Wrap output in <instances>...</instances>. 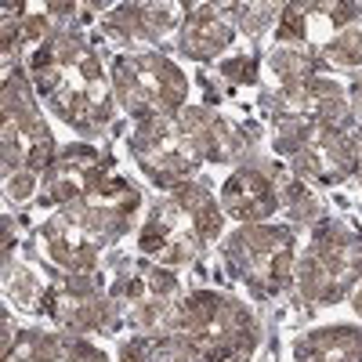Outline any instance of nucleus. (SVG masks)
Returning <instances> with one entry per match:
<instances>
[{"mask_svg": "<svg viewBox=\"0 0 362 362\" xmlns=\"http://www.w3.org/2000/svg\"><path fill=\"white\" fill-rule=\"evenodd\" d=\"M25 69L37 87V98L66 127L95 138L112 124L116 112L112 76L102 66L98 47L80 29L62 25L51 40L29 51Z\"/></svg>", "mask_w": 362, "mask_h": 362, "instance_id": "nucleus-1", "label": "nucleus"}, {"mask_svg": "<svg viewBox=\"0 0 362 362\" xmlns=\"http://www.w3.org/2000/svg\"><path fill=\"white\" fill-rule=\"evenodd\" d=\"M138 206L141 189L127 177H112L105 189L51 210L37 228V243L58 272H98L105 250L131 232Z\"/></svg>", "mask_w": 362, "mask_h": 362, "instance_id": "nucleus-2", "label": "nucleus"}, {"mask_svg": "<svg viewBox=\"0 0 362 362\" xmlns=\"http://www.w3.org/2000/svg\"><path fill=\"white\" fill-rule=\"evenodd\" d=\"M221 225L225 210L214 189L189 177L153 203L138 232V250L145 261H156L163 268H185L196 264L203 250L221 235Z\"/></svg>", "mask_w": 362, "mask_h": 362, "instance_id": "nucleus-3", "label": "nucleus"}, {"mask_svg": "<svg viewBox=\"0 0 362 362\" xmlns=\"http://www.w3.org/2000/svg\"><path fill=\"white\" fill-rule=\"evenodd\" d=\"M174 334L196 362H250L261 348V322L239 297L221 290H192L181 300Z\"/></svg>", "mask_w": 362, "mask_h": 362, "instance_id": "nucleus-4", "label": "nucleus"}, {"mask_svg": "<svg viewBox=\"0 0 362 362\" xmlns=\"http://www.w3.org/2000/svg\"><path fill=\"white\" fill-rule=\"evenodd\" d=\"M362 279V228L344 218H322L312 225L308 247L297 261L293 290L308 308L341 305Z\"/></svg>", "mask_w": 362, "mask_h": 362, "instance_id": "nucleus-5", "label": "nucleus"}, {"mask_svg": "<svg viewBox=\"0 0 362 362\" xmlns=\"http://www.w3.org/2000/svg\"><path fill=\"white\" fill-rule=\"evenodd\" d=\"M272 148L286 170L322 189L355 177L358 167L355 127L322 124V119H272Z\"/></svg>", "mask_w": 362, "mask_h": 362, "instance_id": "nucleus-6", "label": "nucleus"}, {"mask_svg": "<svg viewBox=\"0 0 362 362\" xmlns=\"http://www.w3.org/2000/svg\"><path fill=\"white\" fill-rule=\"evenodd\" d=\"M225 272L254 297H279L293 286L297 232L293 225H239L221 247Z\"/></svg>", "mask_w": 362, "mask_h": 362, "instance_id": "nucleus-7", "label": "nucleus"}, {"mask_svg": "<svg viewBox=\"0 0 362 362\" xmlns=\"http://www.w3.org/2000/svg\"><path fill=\"white\" fill-rule=\"evenodd\" d=\"M112 95L134 124L177 116L189 105V73L163 51H131L112 62Z\"/></svg>", "mask_w": 362, "mask_h": 362, "instance_id": "nucleus-8", "label": "nucleus"}, {"mask_svg": "<svg viewBox=\"0 0 362 362\" xmlns=\"http://www.w3.org/2000/svg\"><path fill=\"white\" fill-rule=\"evenodd\" d=\"M4 131H0V145H4V177L15 174H44L51 160L58 156L54 134L47 127V119L40 112L37 87L22 69L4 73Z\"/></svg>", "mask_w": 362, "mask_h": 362, "instance_id": "nucleus-9", "label": "nucleus"}, {"mask_svg": "<svg viewBox=\"0 0 362 362\" xmlns=\"http://www.w3.org/2000/svg\"><path fill=\"white\" fill-rule=\"evenodd\" d=\"M109 293L119 315H124V326L138 329V334H170L181 312V300H185L177 276L156 261L124 264L109 283Z\"/></svg>", "mask_w": 362, "mask_h": 362, "instance_id": "nucleus-10", "label": "nucleus"}, {"mask_svg": "<svg viewBox=\"0 0 362 362\" xmlns=\"http://www.w3.org/2000/svg\"><path fill=\"white\" fill-rule=\"evenodd\" d=\"M62 334H116L124 326L116 300L109 293V286H102V279L95 272H58L44 283L40 293V308Z\"/></svg>", "mask_w": 362, "mask_h": 362, "instance_id": "nucleus-11", "label": "nucleus"}, {"mask_svg": "<svg viewBox=\"0 0 362 362\" xmlns=\"http://www.w3.org/2000/svg\"><path fill=\"white\" fill-rule=\"evenodd\" d=\"M127 153L138 163V170L163 192L189 181L199 170V163H206L196 138L181 124V116L138 119L127 134Z\"/></svg>", "mask_w": 362, "mask_h": 362, "instance_id": "nucleus-12", "label": "nucleus"}, {"mask_svg": "<svg viewBox=\"0 0 362 362\" xmlns=\"http://www.w3.org/2000/svg\"><path fill=\"white\" fill-rule=\"evenodd\" d=\"M112 160L109 153H102V148L95 145H66L58 148V156L51 160V167L40 174V196L37 203L40 206H66V203H76L90 192L105 189L112 181Z\"/></svg>", "mask_w": 362, "mask_h": 362, "instance_id": "nucleus-13", "label": "nucleus"}, {"mask_svg": "<svg viewBox=\"0 0 362 362\" xmlns=\"http://www.w3.org/2000/svg\"><path fill=\"white\" fill-rule=\"evenodd\" d=\"M221 210L239 225H261L279 210V167L264 160L239 163L221 185Z\"/></svg>", "mask_w": 362, "mask_h": 362, "instance_id": "nucleus-14", "label": "nucleus"}, {"mask_svg": "<svg viewBox=\"0 0 362 362\" xmlns=\"http://www.w3.org/2000/svg\"><path fill=\"white\" fill-rule=\"evenodd\" d=\"M4 362H109L102 348L76 334H44V329H15L4 312Z\"/></svg>", "mask_w": 362, "mask_h": 362, "instance_id": "nucleus-15", "label": "nucleus"}, {"mask_svg": "<svg viewBox=\"0 0 362 362\" xmlns=\"http://www.w3.org/2000/svg\"><path fill=\"white\" fill-rule=\"evenodd\" d=\"M181 4H116L102 18V37L112 44H160L167 33L181 29Z\"/></svg>", "mask_w": 362, "mask_h": 362, "instance_id": "nucleus-16", "label": "nucleus"}, {"mask_svg": "<svg viewBox=\"0 0 362 362\" xmlns=\"http://www.w3.org/2000/svg\"><path fill=\"white\" fill-rule=\"evenodd\" d=\"M235 22L228 4H185V18L177 29V51L192 62H214L235 40Z\"/></svg>", "mask_w": 362, "mask_h": 362, "instance_id": "nucleus-17", "label": "nucleus"}, {"mask_svg": "<svg viewBox=\"0 0 362 362\" xmlns=\"http://www.w3.org/2000/svg\"><path fill=\"white\" fill-rule=\"evenodd\" d=\"M272 119H322V124H341L351 127V105H348V90L334 76H312L297 95L268 105Z\"/></svg>", "mask_w": 362, "mask_h": 362, "instance_id": "nucleus-18", "label": "nucleus"}, {"mask_svg": "<svg viewBox=\"0 0 362 362\" xmlns=\"http://www.w3.org/2000/svg\"><path fill=\"white\" fill-rule=\"evenodd\" d=\"M181 116V124L189 127V134L196 138L199 145V153L206 163H232L247 153V145L250 138L239 131L228 116H221L218 109H210V105H185L177 112Z\"/></svg>", "mask_w": 362, "mask_h": 362, "instance_id": "nucleus-19", "label": "nucleus"}, {"mask_svg": "<svg viewBox=\"0 0 362 362\" xmlns=\"http://www.w3.org/2000/svg\"><path fill=\"white\" fill-rule=\"evenodd\" d=\"M319 62L308 47H290V44H276L264 58V69H261V80H264V105H276L290 95H297L312 76H319Z\"/></svg>", "mask_w": 362, "mask_h": 362, "instance_id": "nucleus-20", "label": "nucleus"}, {"mask_svg": "<svg viewBox=\"0 0 362 362\" xmlns=\"http://www.w3.org/2000/svg\"><path fill=\"white\" fill-rule=\"evenodd\" d=\"M290 362H362V326L355 322L315 326L293 341Z\"/></svg>", "mask_w": 362, "mask_h": 362, "instance_id": "nucleus-21", "label": "nucleus"}, {"mask_svg": "<svg viewBox=\"0 0 362 362\" xmlns=\"http://www.w3.org/2000/svg\"><path fill=\"white\" fill-rule=\"evenodd\" d=\"M116 362H196V355L170 329V334H138V337H127L124 344H119V351H116Z\"/></svg>", "mask_w": 362, "mask_h": 362, "instance_id": "nucleus-22", "label": "nucleus"}, {"mask_svg": "<svg viewBox=\"0 0 362 362\" xmlns=\"http://www.w3.org/2000/svg\"><path fill=\"white\" fill-rule=\"evenodd\" d=\"M315 62L322 73H358L362 69V22L337 29L326 37L322 47L315 51Z\"/></svg>", "mask_w": 362, "mask_h": 362, "instance_id": "nucleus-23", "label": "nucleus"}, {"mask_svg": "<svg viewBox=\"0 0 362 362\" xmlns=\"http://www.w3.org/2000/svg\"><path fill=\"white\" fill-rule=\"evenodd\" d=\"M279 210H286L293 221H308V225H319L326 218V206H322L319 192L286 167H279Z\"/></svg>", "mask_w": 362, "mask_h": 362, "instance_id": "nucleus-24", "label": "nucleus"}, {"mask_svg": "<svg viewBox=\"0 0 362 362\" xmlns=\"http://www.w3.org/2000/svg\"><path fill=\"white\" fill-rule=\"evenodd\" d=\"M228 11H232L235 29L247 37H261L279 18V4H228Z\"/></svg>", "mask_w": 362, "mask_h": 362, "instance_id": "nucleus-25", "label": "nucleus"}, {"mask_svg": "<svg viewBox=\"0 0 362 362\" xmlns=\"http://www.w3.org/2000/svg\"><path fill=\"white\" fill-rule=\"evenodd\" d=\"M218 76L232 87H254V83H261V58L257 54L225 58V62L218 66Z\"/></svg>", "mask_w": 362, "mask_h": 362, "instance_id": "nucleus-26", "label": "nucleus"}, {"mask_svg": "<svg viewBox=\"0 0 362 362\" xmlns=\"http://www.w3.org/2000/svg\"><path fill=\"white\" fill-rule=\"evenodd\" d=\"M348 105H351V127L362 131V73H358L355 83L348 87Z\"/></svg>", "mask_w": 362, "mask_h": 362, "instance_id": "nucleus-27", "label": "nucleus"}, {"mask_svg": "<svg viewBox=\"0 0 362 362\" xmlns=\"http://www.w3.org/2000/svg\"><path fill=\"white\" fill-rule=\"evenodd\" d=\"M351 308H355V315L362 319V279H358V286H355V293H351Z\"/></svg>", "mask_w": 362, "mask_h": 362, "instance_id": "nucleus-28", "label": "nucleus"}, {"mask_svg": "<svg viewBox=\"0 0 362 362\" xmlns=\"http://www.w3.org/2000/svg\"><path fill=\"white\" fill-rule=\"evenodd\" d=\"M358 138V167H355V177H358V185H362V131H355Z\"/></svg>", "mask_w": 362, "mask_h": 362, "instance_id": "nucleus-29", "label": "nucleus"}]
</instances>
